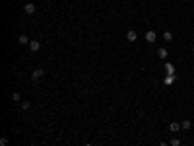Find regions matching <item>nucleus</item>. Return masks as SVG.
Masks as SVG:
<instances>
[{
  "mask_svg": "<svg viewBox=\"0 0 194 146\" xmlns=\"http://www.w3.org/2000/svg\"><path fill=\"white\" fill-rule=\"evenodd\" d=\"M171 146H181V140L177 138V137H175V138H171Z\"/></svg>",
  "mask_w": 194,
  "mask_h": 146,
  "instance_id": "nucleus-15",
  "label": "nucleus"
},
{
  "mask_svg": "<svg viewBox=\"0 0 194 146\" xmlns=\"http://www.w3.org/2000/svg\"><path fill=\"white\" fill-rule=\"evenodd\" d=\"M18 43H19V45H29V43H31V39H29L25 33H22V35L18 37Z\"/></svg>",
  "mask_w": 194,
  "mask_h": 146,
  "instance_id": "nucleus-7",
  "label": "nucleus"
},
{
  "mask_svg": "<svg viewBox=\"0 0 194 146\" xmlns=\"http://www.w3.org/2000/svg\"><path fill=\"white\" fill-rule=\"evenodd\" d=\"M19 107H22V111H29L31 103H29V101H22V103H19Z\"/></svg>",
  "mask_w": 194,
  "mask_h": 146,
  "instance_id": "nucleus-14",
  "label": "nucleus"
},
{
  "mask_svg": "<svg viewBox=\"0 0 194 146\" xmlns=\"http://www.w3.org/2000/svg\"><path fill=\"white\" fill-rule=\"evenodd\" d=\"M43 76H45V70H43V68H35L33 72H31V78H33L35 82H37V80H41Z\"/></svg>",
  "mask_w": 194,
  "mask_h": 146,
  "instance_id": "nucleus-3",
  "label": "nucleus"
},
{
  "mask_svg": "<svg viewBox=\"0 0 194 146\" xmlns=\"http://www.w3.org/2000/svg\"><path fill=\"white\" fill-rule=\"evenodd\" d=\"M23 12L27 14V16H33L35 12H37V6H35L33 2H27V4H25V6H23Z\"/></svg>",
  "mask_w": 194,
  "mask_h": 146,
  "instance_id": "nucleus-1",
  "label": "nucleus"
},
{
  "mask_svg": "<svg viewBox=\"0 0 194 146\" xmlns=\"http://www.w3.org/2000/svg\"><path fill=\"white\" fill-rule=\"evenodd\" d=\"M146 41H148V43H155V41H157V33H155L153 29L146 31Z\"/></svg>",
  "mask_w": 194,
  "mask_h": 146,
  "instance_id": "nucleus-2",
  "label": "nucleus"
},
{
  "mask_svg": "<svg viewBox=\"0 0 194 146\" xmlns=\"http://www.w3.org/2000/svg\"><path fill=\"white\" fill-rule=\"evenodd\" d=\"M12 101H16V103H22V96H19L18 92H14V93H12Z\"/></svg>",
  "mask_w": 194,
  "mask_h": 146,
  "instance_id": "nucleus-13",
  "label": "nucleus"
},
{
  "mask_svg": "<svg viewBox=\"0 0 194 146\" xmlns=\"http://www.w3.org/2000/svg\"><path fill=\"white\" fill-rule=\"evenodd\" d=\"M83 146H91V142H86V144H83Z\"/></svg>",
  "mask_w": 194,
  "mask_h": 146,
  "instance_id": "nucleus-17",
  "label": "nucleus"
},
{
  "mask_svg": "<svg viewBox=\"0 0 194 146\" xmlns=\"http://www.w3.org/2000/svg\"><path fill=\"white\" fill-rule=\"evenodd\" d=\"M165 70H167V74H175V66L171 62H165Z\"/></svg>",
  "mask_w": 194,
  "mask_h": 146,
  "instance_id": "nucleus-12",
  "label": "nucleus"
},
{
  "mask_svg": "<svg viewBox=\"0 0 194 146\" xmlns=\"http://www.w3.org/2000/svg\"><path fill=\"white\" fill-rule=\"evenodd\" d=\"M157 57H159V59H167V49L165 47H159V49H157Z\"/></svg>",
  "mask_w": 194,
  "mask_h": 146,
  "instance_id": "nucleus-9",
  "label": "nucleus"
},
{
  "mask_svg": "<svg viewBox=\"0 0 194 146\" xmlns=\"http://www.w3.org/2000/svg\"><path fill=\"white\" fill-rule=\"evenodd\" d=\"M175 80H177V74H167L165 80H163V84L165 86H173V84H175Z\"/></svg>",
  "mask_w": 194,
  "mask_h": 146,
  "instance_id": "nucleus-4",
  "label": "nucleus"
},
{
  "mask_svg": "<svg viewBox=\"0 0 194 146\" xmlns=\"http://www.w3.org/2000/svg\"><path fill=\"white\" fill-rule=\"evenodd\" d=\"M169 131H171V133H179V131H181V123H179V121L169 123Z\"/></svg>",
  "mask_w": 194,
  "mask_h": 146,
  "instance_id": "nucleus-6",
  "label": "nucleus"
},
{
  "mask_svg": "<svg viewBox=\"0 0 194 146\" xmlns=\"http://www.w3.org/2000/svg\"><path fill=\"white\" fill-rule=\"evenodd\" d=\"M159 146H167V144H165V142H159Z\"/></svg>",
  "mask_w": 194,
  "mask_h": 146,
  "instance_id": "nucleus-18",
  "label": "nucleus"
},
{
  "mask_svg": "<svg viewBox=\"0 0 194 146\" xmlns=\"http://www.w3.org/2000/svg\"><path fill=\"white\" fill-rule=\"evenodd\" d=\"M163 39H165V43H171V41H173V33H171L169 29L163 31Z\"/></svg>",
  "mask_w": 194,
  "mask_h": 146,
  "instance_id": "nucleus-10",
  "label": "nucleus"
},
{
  "mask_svg": "<svg viewBox=\"0 0 194 146\" xmlns=\"http://www.w3.org/2000/svg\"><path fill=\"white\" fill-rule=\"evenodd\" d=\"M0 146H8V138H6V137L0 138Z\"/></svg>",
  "mask_w": 194,
  "mask_h": 146,
  "instance_id": "nucleus-16",
  "label": "nucleus"
},
{
  "mask_svg": "<svg viewBox=\"0 0 194 146\" xmlns=\"http://www.w3.org/2000/svg\"><path fill=\"white\" fill-rule=\"evenodd\" d=\"M181 129H182V131H188V129H192V121H182V123H181Z\"/></svg>",
  "mask_w": 194,
  "mask_h": 146,
  "instance_id": "nucleus-11",
  "label": "nucleus"
},
{
  "mask_svg": "<svg viewBox=\"0 0 194 146\" xmlns=\"http://www.w3.org/2000/svg\"><path fill=\"white\" fill-rule=\"evenodd\" d=\"M126 39L130 43H134V41H138V33H136L134 29H130V31H126Z\"/></svg>",
  "mask_w": 194,
  "mask_h": 146,
  "instance_id": "nucleus-5",
  "label": "nucleus"
},
{
  "mask_svg": "<svg viewBox=\"0 0 194 146\" xmlns=\"http://www.w3.org/2000/svg\"><path fill=\"white\" fill-rule=\"evenodd\" d=\"M29 49L33 51V53H37V51L41 49V43H39L37 39H33V41H31V43H29Z\"/></svg>",
  "mask_w": 194,
  "mask_h": 146,
  "instance_id": "nucleus-8",
  "label": "nucleus"
}]
</instances>
